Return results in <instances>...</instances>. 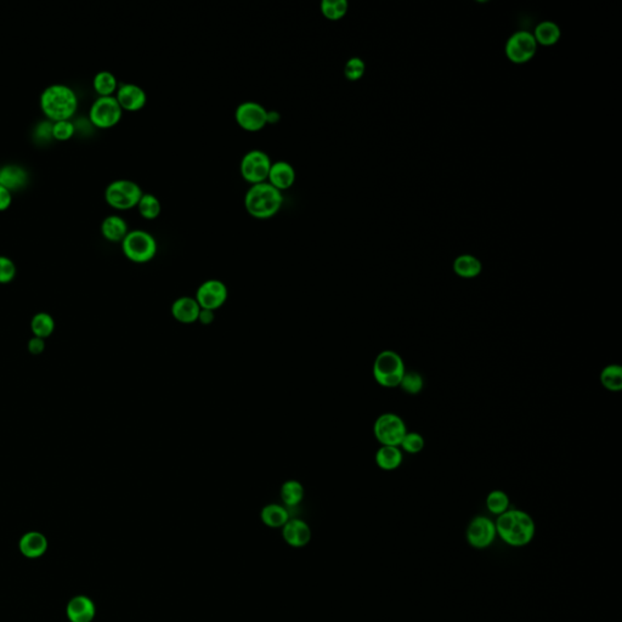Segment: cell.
I'll list each match as a JSON object with an SVG mask.
<instances>
[{"instance_id": "obj_29", "label": "cell", "mask_w": 622, "mask_h": 622, "mask_svg": "<svg viewBox=\"0 0 622 622\" xmlns=\"http://www.w3.org/2000/svg\"><path fill=\"white\" fill-rule=\"evenodd\" d=\"M348 8L349 6L346 0H322L320 4L321 14L329 21L343 19L348 12Z\"/></svg>"}, {"instance_id": "obj_42", "label": "cell", "mask_w": 622, "mask_h": 622, "mask_svg": "<svg viewBox=\"0 0 622 622\" xmlns=\"http://www.w3.org/2000/svg\"><path fill=\"white\" fill-rule=\"evenodd\" d=\"M280 121V114L278 111H269L268 110V124L278 123Z\"/></svg>"}, {"instance_id": "obj_25", "label": "cell", "mask_w": 622, "mask_h": 622, "mask_svg": "<svg viewBox=\"0 0 622 622\" xmlns=\"http://www.w3.org/2000/svg\"><path fill=\"white\" fill-rule=\"evenodd\" d=\"M93 87L94 90L98 94L99 98H103V96H114V94L117 92L119 85L114 73L101 71L94 77Z\"/></svg>"}, {"instance_id": "obj_33", "label": "cell", "mask_w": 622, "mask_h": 622, "mask_svg": "<svg viewBox=\"0 0 622 622\" xmlns=\"http://www.w3.org/2000/svg\"><path fill=\"white\" fill-rule=\"evenodd\" d=\"M423 386H424L423 377L418 372H415V371L407 372L406 371L399 386H402V391H406L407 394L416 395L418 393H421Z\"/></svg>"}, {"instance_id": "obj_6", "label": "cell", "mask_w": 622, "mask_h": 622, "mask_svg": "<svg viewBox=\"0 0 622 622\" xmlns=\"http://www.w3.org/2000/svg\"><path fill=\"white\" fill-rule=\"evenodd\" d=\"M144 191L139 184L128 179H119L108 184L105 191V200L110 207L117 211H128L138 207Z\"/></svg>"}, {"instance_id": "obj_24", "label": "cell", "mask_w": 622, "mask_h": 622, "mask_svg": "<svg viewBox=\"0 0 622 622\" xmlns=\"http://www.w3.org/2000/svg\"><path fill=\"white\" fill-rule=\"evenodd\" d=\"M481 269H483V267H481V262H480L478 258L469 256V254L459 256L453 262V271L459 278H477L481 273Z\"/></svg>"}, {"instance_id": "obj_41", "label": "cell", "mask_w": 622, "mask_h": 622, "mask_svg": "<svg viewBox=\"0 0 622 622\" xmlns=\"http://www.w3.org/2000/svg\"><path fill=\"white\" fill-rule=\"evenodd\" d=\"M214 321V311L208 310V309H201L200 316H198V322L203 326H208Z\"/></svg>"}, {"instance_id": "obj_37", "label": "cell", "mask_w": 622, "mask_h": 622, "mask_svg": "<svg viewBox=\"0 0 622 622\" xmlns=\"http://www.w3.org/2000/svg\"><path fill=\"white\" fill-rule=\"evenodd\" d=\"M16 268L14 262L6 257H0V283H8L15 278Z\"/></svg>"}, {"instance_id": "obj_28", "label": "cell", "mask_w": 622, "mask_h": 622, "mask_svg": "<svg viewBox=\"0 0 622 622\" xmlns=\"http://www.w3.org/2000/svg\"><path fill=\"white\" fill-rule=\"evenodd\" d=\"M601 383L602 386L610 391H620L622 389L621 366L612 364L608 365L601 372Z\"/></svg>"}, {"instance_id": "obj_30", "label": "cell", "mask_w": 622, "mask_h": 622, "mask_svg": "<svg viewBox=\"0 0 622 622\" xmlns=\"http://www.w3.org/2000/svg\"><path fill=\"white\" fill-rule=\"evenodd\" d=\"M534 38L542 45H553L561 38V30L553 22L545 21L536 27Z\"/></svg>"}, {"instance_id": "obj_10", "label": "cell", "mask_w": 622, "mask_h": 622, "mask_svg": "<svg viewBox=\"0 0 622 622\" xmlns=\"http://www.w3.org/2000/svg\"><path fill=\"white\" fill-rule=\"evenodd\" d=\"M235 121L243 130L257 133L268 125V110L262 103L245 101L237 106Z\"/></svg>"}, {"instance_id": "obj_36", "label": "cell", "mask_w": 622, "mask_h": 622, "mask_svg": "<svg viewBox=\"0 0 622 622\" xmlns=\"http://www.w3.org/2000/svg\"><path fill=\"white\" fill-rule=\"evenodd\" d=\"M76 133V127L71 121H59L52 123V138L59 141H66Z\"/></svg>"}, {"instance_id": "obj_27", "label": "cell", "mask_w": 622, "mask_h": 622, "mask_svg": "<svg viewBox=\"0 0 622 622\" xmlns=\"http://www.w3.org/2000/svg\"><path fill=\"white\" fill-rule=\"evenodd\" d=\"M138 211L140 216H143L146 220H154L160 216L162 213V205H160V198L157 196L152 194H145L141 196L139 203H138Z\"/></svg>"}, {"instance_id": "obj_40", "label": "cell", "mask_w": 622, "mask_h": 622, "mask_svg": "<svg viewBox=\"0 0 622 622\" xmlns=\"http://www.w3.org/2000/svg\"><path fill=\"white\" fill-rule=\"evenodd\" d=\"M28 349L33 355L41 354V351L44 350V340H41V338H38V337L32 338L30 340V343H28Z\"/></svg>"}, {"instance_id": "obj_5", "label": "cell", "mask_w": 622, "mask_h": 622, "mask_svg": "<svg viewBox=\"0 0 622 622\" xmlns=\"http://www.w3.org/2000/svg\"><path fill=\"white\" fill-rule=\"evenodd\" d=\"M157 241L154 235L145 230H132L122 241V251L130 262L145 264L157 254Z\"/></svg>"}, {"instance_id": "obj_11", "label": "cell", "mask_w": 622, "mask_h": 622, "mask_svg": "<svg viewBox=\"0 0 622 622\" xmlns=\"http://www.w3.org/2000/svg\"><path fill=\"white\" fill-rule=\"evenodd\" d=\"M229 297L227 284L220 280H207L196 291L195 298L201 309L216 311L227 303Z\"/></svg>"}, {"instance_id": "obj_31", "label": "cell", "mask_w": 622, "mask_h": 622, "mask_svg": "<svg viewBox=\"0 0 622 622\" xmlns=\"http://www.w3.org/2000/svg\"><path fill=\"white\" fill-rule=\"evenodd\" d=\"M486 507H488V512L493 515H497V517L504 515V512H507L509 509L508 495L501 490L491 491L486 497Z\"/></svg>"}, {"instance_id": "obj_16", "label": "cell", "mask_w": 622, "mask_h": 622, "mask_svg": "<svg viewBox=\"0 0 622 622\" xmlns=\"http://www.w3.org/2000/svg\"><path fill=\"white\" fill-rule=\"evenodd\" d=\"M66 614L70 622H92L96 615V608L89 597L76 596L68 602Z\"/></svg>"}, {"instance_id": "obj_14", "label": "cell", "mask_w": 622, "mask_h": 622, "mask_svg": "<svg viewBox=\"0 0 622 622\" xmlns=\"http://www.w3.org/2000/svg\"><path fill=\"white\" fill-rule=\"evenodd\" d=\"M116 100L123 111L138 112L147 103V94L140 85L134 83H124L116 92Z\"/></svg>"}, {"instance_id": "obj_13", "label": "cell", "mask_w": 622, "mask_h": 622, "mask_svg": "<svg viewBox=\"0 0 622 622\" xmlns=\"http://www.w3.org/2000/svg\"><path fill=\"white\" fill-rule=\"evenodd\" d=\"M536 47L537 43L532 34H530L529 32H518L507 41L506 54L510 61L524 63L534 57Z\"/></svg>"}, {"instance_id": "obj_39", "label": "cell", "mask_w": 622, "mask_h": 622, "mask_svg": "<svg viewBox=\"0 0 622 622\" xmlns=\"http://www.w3.org/2000/svg\"><path fill=\"white\" fill-rule=\"evenodd\" d=\"M11 203H12L11 191L0 186V211H6L11 206Z\"/></svg>"}, {"instance_id": "obj_21", "label": "cell", "mask_w": 622, "mask_h": 622, "mask_svg": "<svg viewBox=\"0 0 622 622\" xmlns=\"http://www.w3.org/2000/svg\"><path fill=\"white\" fill-rule=\"evenodd\" d=\"M127 221L122 216H110L105 218L101 224V234L110 242H122L128 235Z\"/></svg>"}, {"instance_id": "obj_18", "label": "cell", "mask_w": 622, "mask_h": 622, "mask_svg": "<svg viewBox=\"0 0 622 622\" xmlns=\"http://www.w3.org/2000/svg\"><path fill=\"white\" fill-rule=\"evenodd\" d=\"M172 316L180 324H194L198 321L201 307L192 297H180L172 304Z\"/></svg>"}, {"instance_id": "obj_26", "label": "cell", "mask_w": 622, "mask_h": 622, "mask_svg": "<svg viewBox=\"0 0 622 622\" xmlns=\"http://www.w3.org/2000/svg\"><path fill=\"white\" fill-rule=\"evenodd\" d=\"M281 499L287 507L298 506L304 499V486L298 480H287L281 486Z\"/></svg>"}, {"instance_id": "obj_35", "label": "cell", "mask_w": 622, "mask_h": 622, "mask_svg": "<svg viewBox=\"0 0 622 622\" xmlns=\"http://www.w3.org/2000/svg\"><path fill=\"white\" fill-rule=\"evenodd\" d=\"M365 62L360 57H351L344 66V76L348 81H359L365 74Z\"/></svg>"}, {"instance_id": "obj_19", "label": "cell", "mask_w": 622, "mask_h": 622, "mask_svg": "<svg viewBox=\"0 0 622 622\" xmlns=\"http://www.w3.org/2000/svg\"><path fill=\"white\" fill-rule=\"evenodd\" d=\"M49 543L47 537L38 531H30L22 536L19 542L21 554L28 559H37L45 554Z\"/></svg>"}, {"instance_id": "obj_8", "label": "cell", "mask_w": 622, "mask_h": 622, "mask_svg": "<svg viewBox=\"0 0 622 622\" xmlns=\"http://www.w3.org/2000/svg\"><path fill=\"white\" fill-rule=\"evenodd\" d=\"M407 433L406 424L400 416L386 412L378 417L373 426V434L381 445L400 446V442Z\"/></svg>"}, {"instance_id": "obj_3", "label": "cell", "mask_w": 622, "mask_h": 622, "mask_svg": "<svg viewBox=\"0 0 622 622\" xmlns=\"http://www.w3.org/2000/svg\"><path fill=\"white\" fill-rule=\"evenodd\" d=\"M41 107L52 123L70 121L77 111V95L68 85L52 84L41 93Z\"/></svg>"}, {"instance_id": "obj_9", "label": "cell", "mask_w": 622, "mask_h": 622, "mask_svg": "<svg viewBox=\"0 0 622 622\" xmlns=\"http://www.w3.org/2000/svg\"><path fill=\"white\" fill-rule=\"evenodd\" d=\"M122 116L123 110L114 96L96 99L89 111L90 123L99 129L114 128L119 123Z\"/></svg>"}, {"instance_id": "obj_22", "label": "cell", "mask_w": 622, "mask_h": 622, "mask_svg": "<svg viewBox=\"0 0 622 622\" xmlns=\"http://www.w3.org/2000/svg\"><path fill=\"white\" fill-rule=\"evenodd\" d=\"M375 464L383 470H394L402 466L404 455L399 446L382 445L375 453Z\"/></svg>"}, {"instance_id": "obj_32", "label": "cell", "mask_w": 622, "mask_h": 622, "mask_svg": "<svg viewBox=\"0 0 622 622\" xmlns=\"http://www.w3.org/2000/svg\"><path fill=\"white\" fill-rule=\"evenodd\" d=\"M32 331L38 338H47L54 331V320L48 314H38L32 320Z\"/></svg>"}, {"instance_id": "obj_23", "label": "cell", "mask_w": 622, "mask_h": 622, "mask_svg": "<svg viewBox=\"0 0 622 622\" xmlns=\"http://www.w3.org/2000/svg\"><path fill=\"white\" fill-rule=\"evenodd\" d=\"M260 518H262V523L269 528L278 529V528H283L289 520V513L284 506L271 504L265 506L262 509Z\"/></svg>"}, {"instance_id": "obj_20", "label": "cell", "mask_w": 622, "mask_h": 622, "mask_svg": "<svg viewBox=\"0 0 622 622\" xmlns=\"http://www.w3.org/2000/svg\"><path fill=\"white\" fill-rule=\"evenodd\" d=\"M28 183V173L23 167L17 165H3L0 168V186L8 190L17 191L23 189Z\"/></svg>"}, {"instance_id": "obj_4", "label": "cell", "mask_w": 622, "mask_h": 622, "mask_svg": "<svg viewBox=\"0 0 622 622\" xmlns=\"http://www.w3.org/2000/svg\"><path fill=\"white\" fill-rule=\"evenodd\" d=\"M372 371L375 382L380 386L391 389L400 386L406 369L402 355L394 350H383L375 356Z\"/></svg>"}, {"instance_id": "obj_38", "label": "cell", "mask_w": 622, "mask_h": 622, "mask_svg": "<svg viewBox=\"0 0 622 622\" xmlns=\"http://www.w3.org/2000/svg\"><path fill=\"white\" fill-rule=\"evenodd\" d=\"M36 136L39 141H48L52 138V122H41L36 128Z\"/></svg>"}, {"instance_id": "obj_2", "label": "cell", "mask_w": 622, "mask_h": 622, "mask_svg": "<svg viewBox=\"0 0 622 622\" xmlns=\"http://www.w3.org/2000/svg\"><path fill=\"white\" fill-rule=\"evenodd\" d=\"M243 205L249 216L259 220L271 219L281 211L283 195L268 181L248 187Z\"/></svg>"}, {"instance_id": "obj_12", "label": "cell", "mask_w": 622, "mask_h": 622, "mask_svg": "<svg viewBox=\"0 0 622 622\" xmlns=\"http://www.w3.org/2000/svg\"><path fill=\"white\" fill-rule=\"evenodd\" d=\"M497 537L495 521L483 515L475 517L468 525L467 529V541L469 545L477 548L484 550L488 546L493 545L495 539Z\"/></svg>"}, {"instance_id": "obj_15", "label": "cell", "mask_w": 622, "mask_h": 622, "mask_svg": "<svg viewBox=\"0 0 622 622\" xmlns=\"http://www.w3.org/2000/svg\"><path fill=\"white\" fill-rule=\"evenodd\" d=\"M297 180V173L293 165L287 160L273 162L269 172L268 183L278 191L289 190Z\"/></svg>"}, {"instance_id": "obj_1", "label": "cell", "mask_w": 622, "mask_h": 622, "mask_svg": "<svg viewBox=\"0 0 622 622\" xmlns=\"http://www.w3.org/2000/svg\"><path fill=\"white\" fill-rule=\"evenodd\" d=\"M497 536L512 547L529 545L535 537L536 525L531 515L519 509H508L495 523Z\"/></svg>"}, {"instance_id": "obj_7", "label": "cell", "mask_w": 622, "mask_h": 622, "mask_svg": "<svg viewBox=\"0 0 622 622\" xmlns=\"http://www.w3.org/2000/svg\"><path fill=\"white\" fill-rule=\"evenodd\" d=\"M271 165L273 160L265 151L251 149L247 154H243L240 163V172L242 178L247 181L249 185H254L268 181Z\"/></svg>"}, {"instance_id": "obj_34", "label": "cell", "mask_w": 622, "mask_h": 622, "mask_svg": "<svg viewBox=\"0 0 622 622\" xmlns=\"http://www.w3.org/2000/svg\"><path fill=\"white\" fill-rule=\"evenodd\" d=\"M424 444H426L424 439L419 433L407 432L400 442L399 448H402V451H405L410 455H416V453H421L422 450L424 448Z\"/></svg>"}, {"instance_id": "obj_17", "label": "cell", "mask_w": 622, "mask_h": 622, "mask_svg": "<svg viewBox=\"0 0 622 622\" xmlns=\"http://www.w3.org/2000/svg\"><path fill=\"white\" fill-rule=\"evenodd\" d=\"M282 536L288 545L300 548L310 542L311 530L303 520L289 519L282 528Z\"/></svg>"}]
</instances>
